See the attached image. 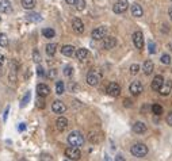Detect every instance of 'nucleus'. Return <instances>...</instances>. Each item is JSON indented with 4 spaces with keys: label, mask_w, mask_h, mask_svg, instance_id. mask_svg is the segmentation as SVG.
Wrapping results in <instances>:
<instances>
[{
    "label": "nucleus",
    "mask_w": 172,
    "mask_h": 161,
    "mask_svg": "<svg viewBox=\"0 0 172 161\" xmlns=\"http://www.w3.org/2000/svg\"><path fill=\"white\" fill-rule=\"evenodd\" d=\"M149 52H151L152 54L153 53H156V47H155V43L153 42H149Z\"/></svg>",
    "instance_id": "nucleus-40"
},
{
    "label": "nucleus",
    "mask_w": 172,
    "mask_h": 161,
    "mask_svg": "<svg viewBox=\"0 0 172 161\" xmlns=\"http://www.w3.org/2000/svg\"><path fill=\"white\" fill-rule=\"evenodd\" d=\"M129 71H130V75L136 76V75L140 72V65H138V64H133V65H130Z\"/></svg>",
    "instance_id": "nucleus-32"
},
{
    "label": "nucleus",
    "mask_w": 172,
    "mask_h": 161,
    "mask_svg": "<svg viewBox=\"0 0 172 161\" xmlns=\"http://www.w3.org/2000/svg\"><path fill=\"white\" fill-rule=\"evenodd\" d=\"M37 107L38 108H45V102H43V97L38 96V100H37Z\"/></svg>",
    "instance_id": "nucleus-37"
},
{
    "label": "nucleus",
    "mask_w": 172,
    "mask_h": 161,
    "mask_svg": "<svg viewBox=\"0 0 172 161\" xmlns=\"http://www.w3.org/2000/svg\"><path fill=\"white\" fill-rule=\"evenodd\" d=\"M102 81V72L101 71H96V69H92L88 75H87V83L92 87H96L99 85Z\"/></svg>",
    "instance_id": "nucleus-2"
},
{
    "label": "nucleus",
    "mask_w": 172,
    "mask_h": 161,
    "mask_svg": "<svg viewBox=\"0 0 172 161\" xmlns=\"http://www.w3.org/2000/svg\"><path fill=\"white\" fill-rule=\"evenodd\" d=\"M30 97H31V93H30V92H26L24 97L22 99V102H20V107H26V106H27V103L30 102Z\"/></svg>",
    "instance_id": "nucleus-33"
},
{
    "label": "nucleus",
    "mask_w": 172,
    "mask_h": 161,
    "mask_svg": "<svg viewBox=\"0 0 172 161\" xmlns=\"http://www.w3.org/2000/svg\"><path fill=\"white\" fill-rule=\"evenodd\" d=\"M61 53L67 57H72L75 54V47L72 45H65V46L61 47Z\"/></svg>",
    "instance_id": "nucleus-20"
},
{
    "label": "nucleus",
    "mask_w": 172,
    "mask_h": 161,
    "mask_svg": "<svg viewBox=\"0 0 172 161\" xmlns=\"http://www.w3.org/2000/svg\"><path fill=\"white\" fill-rule=\"evenodd\" d=\"M4 61H5V57L3 56V54H0V68L4 65Z\"/></svg>",
    "instance_id": "nucleus-43"
},
{
    "label": "nucleus",
    "mask_w": 172,
    "mask_h": 161,
    "mask_svg": "<svg viewBox=\"0 0 172 161\" xmlns=\"http://www.w3.org/2000/svg\"><path fill=\"white\" fill-rule=\"evenodd\" d=\"M163 84H164V77H163L161 75H157L152 81V90L153 91H159L163 87Z\"/></svg>",
    "instance_id": "nucleus-13"
},
{
    "label": "nucleus",
    "mask_w": 172,
    "mask_h": 161,
    "mask_svg": "<svg viewBox=\"0 0 172 161\" xmlns=\"http://www.w3.org/2000/svg\"><path fill=\"white\" fill-rule=\"evenodd\" d=\"M127 7H129V2L127 0H118L114 4V7H112V11L115 14H123V12H126Z\"/></svg>",
    "instance_id": "nucleus-5"
},
{
    "label": "nucleus",
    "mask_w": 172,
    "mask_h": 161,
    "mask_svg": "<svg viewBox=\"0 0 172 161\" xmlns=\"http://www.w3.org/2000/svg\"><path fill=\"white\" fill-rule=\"evenodd\" d=\"M42 35L45 38H53L56 35V31L53 30V28H49V27L48 28H43V30H42Z\"/></svg>",
    "instance_id": "nucleus-27"
},
{
    "label": "nucleus",
    "mask_w": 172,
    "mask_h": 161,
    "mask_svg": "<svg viewBox=\"0 0 172 161\" xmlns=\"http://www.w3.org/2000/svg\"><path fill=\"white\" fill-rule=\"evenodd\" d=\"M8 111H10V107H7L5 108V111H4V115H3V121H7V116H8Z\"/></svg>",
    "instance_id": "nucleus-41"
},
{
    "label": "nucleus",
    "mask_w": 172,
    "mask_h": 161,
    "mask_svg": "<svg viewBox=\"0 0 172 161\" xmlns=\"http://www.w3.org/2000/svg\"><path fill=\"white\" fill-rule=\"evenodd\" d=\"M68 144L71 146H76V148H80L83 146L84 144V137L80 131H72L69 135H68Z\"/></svg>",
    "instance_id": "nucleus-1"
},
{
    "label": "nucleus",
    "mask_w": 172,
    "mask_h": 161,
    "mask_svg": "<svg viewBox=\"0 0 172 161\" xmlns=\"http://www.w3.org/2000/svg\"><path fill=\"white\" fill-rule=\"evenodd\" d=\"M0 12L2 14H11L12 4L10 0H0Z\"/></svg>",
    "instance_id": "nucleus-10"
},
{
    "label": "nucleus",
    "mask_w": 172,
    "mask_h": 161,
    "mask_svg": "<svg viewBox=\"0 0 172 161\" xmlns=\"http://www.w3.org/2000/svg\"><path fill=\"white\" fill-rule=\"evenodd\" d=\"M130 153L133 154L134 157H145L148 154V146L144 144H134L132 148H130Z\"/></svg>",
    "instance_id": "nucleus-3"
},
{
    "label": "nucleus",
    "mask_w": 172,
    "mask_h": 161,
    "mask_svg": "<svg viewBox=\"0 0 172 161\" xmlns=\"http://www.w3.org/2000/svg\"><path fill=\"white\" fill-rule=\"evenodd\" d=\"M27 20H30V22H41L42 20V16H41L39 14H35V12H31V14L27 15Z\"/></svg>",
    "instance_id": "nucleus-26"
},
{
    "label": "nucleus",
    "mask_w": 172,
    "mask_h": 161,
    "mask_svg": "<svg viewBox=\"0 0 172 161\" xmlns=\"http://www.w3.org/2000/svg\"><path fill=\"white\" fill-rule=\"evenodd\" d=\"M26 130V125H24V123H20L19 125V131H24Z\"/></svg>",
    "instance_id": "nucleus-45"
},
{
    "label": "nucleus",
    "mask_w": 172,
    "mask_h": 161,
    "mask_svg": "<svg viewBox=\"0 0 172 161\" xmlns=\"http://www.w3.org/2000/svg\"><path fill=\"white\" fill-rule=\"evenodd\" d=\"M73 5L76 7L77 11H83L86 8V0H75Z\"/></svg>",
    "instance_id": "nucleus-28"
},
{
    "label": "nucleus",
    "mask_w": 172,
    "mask_h": 161,
    "mask_svg": "<svg viewBox=\"0 0 172 161\" xmlns=\"http://www.w3.org/2000/svg\"><path fill=\"white\" fill-rule=\"evenodd\" d=\"M56 75H57V72H56L54 71V69H52V71L50 72H49V77H50V79H53V77H54V76Z\"/></svg>",
    "instance_id": "nucleus-44"
},
{
    "label": "nucleus",
    "mask_w": 172,
    "mask_h": 161,
    "mask_svg": "<svg viewBox=\"0 0 172 161\" xmlns=\"http://www.w3.org/2000/svg\"><path fill=\"white\" fill-rule=\"evenodd\" d=\"M72 27H73L75 33H77V34H81L84 31V24H83V22H81L79 18L73 19V22H72Z\"/></svg>",
    "instance_id": "nucleus-15"
},
{
    "label": "nucleus",
    "mask_w": 172,
    "mask_h": 161,
    "mask_svg": "<svg viewBox=\"0 0 172 161\" xmlns=\"http://www.w3.org/2000/svg\"><path fill=\"white\" fill-rule=\"evenodd\" d=\"M56 126H57V129L60 131H64L65 129L68 127V119L64 118V116H60V118H57V121H56Z\"/></svg>",
    "instance_id": "nucleus-18"
},
{
    "label": "nucleus",
    "mask_w": 172,
    "mask_h": 161,
    "mask_svg": "<svg viewBox=\"0 0 172 161\" xmlns=\"http://www.w3.org/2000/svg\"><path fill=\"white\" fill-rule=\"evenodd\" d=\"M65 110H67V106L61 100H54L52 103V111L54 114H64Z\"/></svg>",
    "instance_id": "nucleus-8"
},
{
    "label": "nucleus",
    "mask_w": 172,
    "mask_h": 161,
    "mask_svg": "<svg viewBox=\"0 0 172 161\" xmlns=\"http://www.w3.org/2000/svg\"><path fill=\"white\" fill-rule=\"evenodd\" d=\"M65 2H67L68 4H71V5H72V4H73V3H75V0H65Z\"/></svg>",
    "instance_id": "nucleus-47"
},
{
    "label": "nucleus",
    "mask_w": 172,
    "mask_h": 161,
    "mask_svg": "<svg viewBox=\"0 0 172 161\" xmlns=\"http://www.w3.org/2000/svg\"><path fill=\"white\" fill-rule=\"evenodd\" d=\"M168 46H170V49L172 50V43H170V45H168Z\"/></svg>",
    "instance_id": "nucleus-48"
},
{
    "label": "nucleus",
    "mask_w": 172,
    "mask_h": 161,
    "mask_svg": "<svg viewBox=\"0 0 172 161\" xmlns=\"http://www.w3.org/2000/svg\"><path fill=\"white\" fill-rule=\"evenodd\" d=\"M37 93H38V96H42V97H46L49 93H50V88L48 87L46 84H38L37 85Z\"/></svg>",
    "instance_id": "nucleus-12"
},
{
    "label": "nucleus",
    "mask_w": 172,
    "mask_h": 161,
    "mask_svg": "<svg viewBox=\"0 0 172 161\" xmlns=\"http://www.w3.org/2000/svg\"><path fill=\"white\" fill-rule=\"evenodd\" d=\"M0 22H2V16H0Z\"/></svg>",
    "instance_id": "nucleus-49"
},
{
    "label": "nucleus",
    "mask_w": 172,
    "mask_h": 161,
    "mask_svg": "<svg viewBox=\"0 0 172 161\" xmlns=\"http://www.w3.org/2000/svg\"><path fill=\"white\" fill-rule=\"evenodd\" d=\"M142 71H144V73H145L146 76H149L153 72V62L152 61H145L144 62V66H142Z\"/></svg>",
    "instance_id": "nucleus-21"
},
{
    "label": "nucleus",
    "mask_w": 172,
    "mask_h": 161,
    "mask_svg": "<svg viewBox=\"0 0 172 161\" xmlns=\"http://www.w3.org/2000/svg\"><path fill=\"white\" fill-rule=\"evenodd\" d=\"M142 90H144V87H142L141 81H133V83L130 84V92L133 95H137V96H138V95L142 92Z\"/></svg>",
    "instance_id": "nucleus-14"
},
{
    "label": "nucleus",
    "mask_w": 172,
    "mask_h": 161,
    "mask_svg": "<svg viewBox=\"0 0 172 161\" xmlns=\"http://www.w3.org/2000/svg\"><path fill=\"white\" fill-rule=\"evenodd\" d=\"M133 131L137 134H144L146 131V125L144 122H136L133 125Z\"/></svg>",
    "instance_id": "nucleus-17"
},
{
    "label": "nucleus",
    "mask_w": 172,
    "mask_h": 161,
    "mask_svg": "<svg viewBox=\"0 0 172 161\" xmlns=\"http://www.w3.org/2000/svg\"><path fill=\"white\" fill-rule=\"evenodd\" d=\"M37 73H38L39 77H45V71H43V68L41 65L37 66Z\"/></svg>",
    "instance_id": "nucleus-38"
},
{
    "label": "nucleus",
    "mask_w": 172,
    "mask_h": 161,
    "mask_svg": "<svg viewBox=\"0 0 172 161\" xmlns=\"http://www.w3.org/2000/svg\"><path fill=\"white\" fill-rule=\"evenodd\" d=\"M107 93L110 95V96L117 97L118 95L121 93V85L118 83H110L107 87Z\"/></svg>",
    "instance_id": "nucleus-9"
},
{
    "label": "nucleus",
    "mask_w": 172,
    "mask_h": 161,
    "mask_svg": "<svg viewBox=\"0 0 172 161\" xmlns=\"http://www.w3.org/2000/svg\"><path fill=\"white\" fill-rule=\"evenodd\" d=\"M132 15L133 16H136V18H140V16H142V8H141V5L140 4H133L132 5Z\"/></svg>",
    "instance_id": "nucleus-22"
},
{
    "label": "nucleus",
    "mask_w": 172,
    "mask_h": 161,
    "mask_svg": "<svg viewBox=\"0 0 172 161\" xmlns=\"http://www.w3.org/2000/svg\"><path fill=\"white\" fill-rule=\"evenodd\" d=\"M64 91H65V85L62 81H57L56 83V93L57 95H62L64 93Z\"/></svg>",
    "instance_id": "nucleus-29"
},
{
    "label": "nucleus",
    "mask_w": 172,
    "mask_h": 161,
    "mask_svg": "<svg viewBox=\"0 0 172 161\" xmlns=\"http://www.w3.org/2000/svg\"><path fill=\"white\" fill-rule=\"evenodd\" d=\"M123 106L125 107H133V102L130 99H125L123 100Z\"/></svg>",
    "instance_id": "nucleus-39"
},
{
    "label": "nucleus",
    "mask_w": 172,
    "mask_h": 161,
    "mask_svg": "<svg viewBox=\"0 0 172 161\" xmlns=\"http://www.w3.org/2000/svg\"><path fill=\"white\" fill-rule=\"evenodd\" d=\"M22 7L24 9H33L37 4V0H22Z\"/></svg>",
    "instance_id": "nucleus-23"
},
{
    "label": "nucleus",
    "mask_w": 172,
    "mask_h": 161,
    "mask_svg": "<svg viewBox=\"0 0 172 161\" xmlns=\"http://www.w3.org/2000/svg\"><path fill=\"white\" fill-rule=\"evenodd\" d=\"M115 45H117V39H115L114 37H104V38H103V45H102L103 49L110 50Z\"/></svg>",
    "instance_id": "nucleus-11"
},
{
    "label": "nucleus",
    "mask_w": 172,
    "mask_h": 161,
    "mask_svg": "<svg viewBox=\"0 0 172 161\" xmlns=\"http://www.w3.org/2000/svg\"><path fill=\"white\" fill-rule=\"evenodd\" d=\"M88 140L91 144H98V142H101V140H102V135H101V133H91Z\"/></svg>",
    "instance_id": "nucleus-24"
},
{
    "label": "nucleus",
    "mask_w": 172,
    "mask_h": 161,
    "mask_svg": "<svg viewBox=\"0 0 172 161\" xmlns=\"http://www.w3.org/2000/svg\"><path fill=\"white\" fill-rule=\"evenodd\" d=\"M161 62L164 65H170L171 64V57H170V54H163L161 56Z\"/></svg>",
    "instance_id": "nucleus-34"
},
{
    "label": "nucleus",
    "mask_w": 172,
    "mask_h": 161,
    "mask_svg": "<svg viewBox=\"0 0 172 161\" xmlns=\"http://www.w3.org/2000/svg\"><path fill=\"white\" fill-rule=\"evenodd\" d=\"M171 2H172V0H171Z\"/></svg>",
    "instance_id": "nucleus-50"
},
{
    "label": "nucleus",
    "mask_w": 172,
    "mask_h": 161,
    "mask_svg": "<svg viewBox=\"0 0 172 161\" xmlns=\"http://www.w3.org/2000/svg\"><path fill=\"white\" fill-rule=\"evenodd\" d=\"M167 123L170 126H172V112L168 114V116H167Z\"/></svg>",
    "instance_id": "nucleus-42"
},
{
    "label": "nucleus",
    "mask_w": 172,
    "mask_h": 161,
    "mask_svg": "<svg viewBox=\"0 0 172 161\" xmlns=\"http://www.w3.org/2000/svg\"><path fill=\"white\" fill-rule=\"evenodd\" d=\"M64 75L68 76V77H69V76H72V75H73V68H72L71 65L65 66V68H64Z\"/></svg>",
    "instance_id": "nucleus-35"
},
{
    "label": "nucleus",
    "mask_w": 172,
    "mask_h": 161,
    "mask_svg": "<svg viewBox=\"0 0 172 161\" xmlns=\"http://www.w3.org/2000/svg\"><path fill=\"white\" fill-rule=\"evenodd\" d=\"M152 112L155 114V115H160V114H163V107L160 106V104H153L152 106Z\"/></svg>",
    "instance_id": "nucleus-31"
},
{
    "label": "nucleus",
    "mask_w": 172,
    "mask_h": 161,
    "mask_svg": "<svg viewBox=\"0 0 172 161\" xmlns=\"http://www.w3.org/2000/svg\"><path fill=\"white\" fill-rule=\"evenodd\" d=\"M168 15H170V18H171V20H172V7L168 9Z\"/></svg>",
    "instance_id": "nucleus-46"
},
{
    "label": "nucleus",
    "mask_w": 172,
    "mask_h": 161,
    "mask_svg": "<svg viewBox=\"0 0 172 161\" xmlns=\"http://www.w3.org/2000/svg\"><path fill=\"white\" fill-rule=\"evenodd\" d=\"M65 157L68 160H79L81 157V153H80V149L76 146H69L65 149Z\"/></svg>",
    "instance_id": "nucleus-4"
},
{
    "label": "nucleus",
    "mask_w": 172,
    "mask_h": 161,
    "mask_svg": "<svg viewBox=\"0 0 172 161\" xmlns=\"http://www.w3.org/2000/svg\"><path fill=\"white\" fill-rule=\"evenodd\" d=\"M56 50H57V45L56 43H49V45H46V53H48V56H54L56 54Z\"/></svg>",
    "instance_id": "nucleus-25"
},
{
    "label": "nucleus",
    "mask_w": 172,
    "mask_h": 161,
    "mask_svg": "<svg viewBox=\"0 0 172 161\" xmlns=\"http://www.w3.org/2000/svg\"><path fill=\"white\" fill-rule=\"evenodd\" d=\"M106 34H107V28H106L104 26H101V27H96L95 30H92V38L96 41H101L103 39V38L106 37Z\"/></svg>",
    "instance_id": "nucleus-6"
},
{
    "label": "nucleus",
    "mask_w": 172,
    "mask_h": 161,
    "mask_svg": "<svg viewBox=\"0 0 172 161\" xmlns=\"http://www.w3.org/2000/svg\"><path fill=\"white\" fill-rule=\"evenodd\" d=\"M171 90H172V80H168L163 84V87L159 90V92H160L161 96H167V95L171 93Z\"/></svg>",
    "instance_id": "nucleus-16"
},
{
    "label": "nucleus",
    "mask_w": 172,
    "mask_h": 161,
    "mask_svg": "<svg viewBox=\"0 0 172 161\" xmlns=\"http://www.w3.org/2000/svg\"><path fill=\"white\" fill-rule=\"evenodd\" d=\"M8 46V37L4 33H0V47H7Z\"/></svg>",
    "instance_id": "nucleus-30"
},
{
    "label": "nucleus",
    "mask_w": 172,
    "mask_h": 161,
    "mask_svg": "<svg viewBox=\"0 0 172 161\" xmlns=\"http://www.w3.org/2000/svg\"><path fill=\"white\" fill-rule=\"evenodd\" d=\"M75 54H76L77 60H80V61H83V60H86L87 57H88V50L86 49V47H81V49H77L76 52H75Z\"/></svg>",
    "instance_id": "nucleus-19"
},
{
    "label": "nucleus",
    "mask_w": 172,
    "mask_h": 161,
    "mask_svg": "<svg viewBox=\"0 0 172 161\" xmlns=\"http://www.w3.org/2000/svg\"><path fill=\"white\" fill-rule=\"evenodd\" d=\"M133 43H134V46L140 50L144 47V35H142L141 31H136V33L133 34Z\"/></svg>",
    "instance_id": "nucleus-7"
},
{
    "label": "nucleus",
    "mask_w": 172,
    "mask_h": 161,
    "mask_svg": "<svg viewBox=\"0 0 172 161\" xmlns=\"http://www.w3.org/2000/svg\"><path fill=\"white\" fill-rule=\"evenodd\" d=\"M33 60L37 62V64H39V62H41V56H39L38 50H34V52H33Z\"/></svg>",
    "instance_id": "nucleus-36"
}]
</instances>
